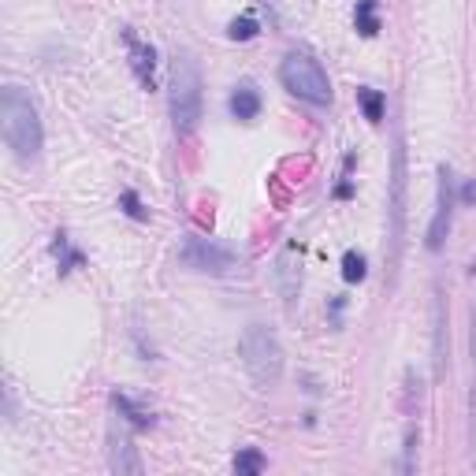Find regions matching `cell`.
<instances>
[{"instance_id": "cell-1", "label": "cell", "mask_w": 476, "mask_h": 476, "mask_svg": "<svg viewBox=\"0 0 476 476\" xmlns=\"http://www.w3.org/2000/svg\"><path fill=\"white\" fill-rule=\"evenodd\" d=\"M0 119H5V142H8V149H12L23 164H30V160L42 157L45 130H42L38 105L30 100L26 90L5 86V93H0Z\"/></svg>"}, {"instance_id": "cell-2", "label": "cell", "mask_w": 476, "mask_h": 476, "mask_svg": "<svg viewBox=\"0 0 476 476\" xmlns=\"http://www.w3.org/2000/svg\"><path fill=\"white\" fill-rule=\"evenodd\" d=\"M405 179H410V164H405V130L395 127V149H391V179H387V283L395 287L402 253H405Z\"/></svg>"}, {"instance_id": "cell-3", "label": "cell", "mask_w": 476, "mask_h": 476, "mask_svg": "<svg viewBox=\"0 0 476 476\" xmlns=\"http://www.w3.org/2000/svg\"><path fill=\"white\" fill-rule=\"evenodd\" d=\"M167 105H172V123L179 134H190L201 123V109H205V82H201V67L194 56L176 52L172 60V82H167Z\"/></svg>"}, {"instance_id": "cell-4", "label": "cell", "mask_w": 476, "mask_h": 476, "mask_svg": "<svg viewBox=\"0 0 476 476\" xmlns=\"http://www.w3.org/2000/svg\"><path fill=\"white\" fill-rule=\"evenodd\" d=\"M238 357H243L250 380H253L261 391H271V387L280 384L287 354H283L280 338H276V331H271V328L250 324V328L243 331V338H238Z\"/></svg>"}, {"instance_id": "cell-5", "label": "cell", "mask_w": 476, "mask_h": 476, "mask_svg": "<svg viewBox=\"0 0 476 476\" xmlns=\"http://www.w3.org/2000/svg\"><path fill=\"white\" fill-rule=\"evenodd\" d=\"M280 82L290 97L305 100L313 109H328L331 105V82L324 75L320 60H313L309 52H290L283 63H280Z\"/></svg>"}, {"instance_id": "cell-6", "label": "cell", "mask_w": 476, "mask_h": 476, "mask_svg": "<svg viewBox=\"0 0 476 476\" xmlns=\"http://www.w3.org/2000/svg\"><path fill=\"white\" fill-rule=\"evenodd\" d=\"M454 172L451 164H439V197H435V213H432V224H428V238L424 246L432 253H439L447 246V234H451V220H454Z\"/></svg>"}, {"instance_id": "cell-7", "label": "cell", "mask_w": 476, "mask_h": 476, "mask_svg": "<svg viewBox=\"0 0 476 476\" xmlns=\"http://www.w3.org/2000/svg\"><path fill=\"white\" fill-rule=\"evenodd\" d=\"M183 264L186 268H194V271H205V276H224V271H231L234 268V253L231 250H224V246H216L213 238H197V234H190L186 238V246H183Z\"/></svg>"}, {"instance_id": "cell-8", "label": "cell", "mask_w": 476, "mask_h": 476, "mask_svg": "<svg viewBox=\"0 0 476 476\" xmlns=\"http://www.w3.org/2000/svg\"><path fill=\"white\" fill-rule=\"evenodd\" d=\"M123 42H127V52H130V71H134V79H138L146 90H153V86H157V82H153V71H157V52H153V45H146V42L134 38V30H123Z\"/></svg>"}, {"instance_id": "cell-9", "label": "cell", "mask_w": 476, "mask_h": 476, "mask_svg": "<svg viewBox=\"0 0 476 476\" xmlns=\"http://www.w3.org/2000/svg\"><path fill=\"white\" fill-rule=\"evenodd\" d=\"M109 465H112V472H130V476H138L142 472V458H138V447L130 443V435L127 432H116L112 428V447H109Z\"/></svg>"}, {"instance_id": "cell-10", "label": "cell", "mask_w": 476, "mask_h": 476, "mask_svg": "<svg viewBox=\"0 0 476 476\" xmlns=\"http://www.w3.org/2000/svg\"><path fill=\"white\" fill-rule=\"evenodd\" d=\"M227 109H231L234 119H243V123L257 119V116H261V93H257V86H253V82L234 86V93L227 97Z\"/></svg>"}, {"instance_id": "cell-11", "label": "cell", "mask_w": 476, "mask_h": 476, "mask_svg": "<svg viewBox=\"0 0 476 476\" xmlns=\"http://www.w3.org/2000/svg\"><path fill=\"white\" fill-rule=\"evenodd\" d=\"M112 405H116V414H119V421L123 424H130V428H153V414L146 410V405H138L130 395H112Z\"/></svg>"}, {"instance_id": "cell-12", "label": "cell", "mask_w": 476, "mask_h": 476, "mask_svg": "<svg viewBox=\"0 0 476 476\" xmlns=\"http://www.w3.org/2000/svg\"><path fill=\"white\" fill-rule=\"evenodd\" d=\"M354 26H357L361 38H376L380 33V0H357Z\"/></svg>"}, {"instance_id": "cell-13", "label": "cell", "mask_w": 476, "mask_h": 476, "mask_svg": "<svg viewBox=\"0 0 476 476\" xmlns=\"http://www.w3.org/2000/svg\"><path fill=\"white\" fill-rule=\"evenodd\" d=\"M357 105H361V112H365V119H368V123H384L387 97H384L380 90H368V86H361V90H357Z\"/></svg>"}, {"instance_id": "cell-14", "label": "cell", "mask_w": 476, "mask_h": 476, "mask_svg": "<svg viewBox=\"0 0 476 476\" xmlns=\"http://www.w3.org/2000/svg\"><path fill=\"white\" fill-rule=\"evenodd\" d=\"M52 253H56V261H60V271H63V276H67L71 268H79V264H82V253L71 246V238H67L63 231L52 238Z\"/></svg>"}, {"instance_id": "cell-15", "label": "cell", "mask_w": 476, "mask_h": 476, "mask_svg": "<svg viewBox=\"0 0 476 476\" xmlns=\"http://www.w3.org/2000/svg\"><path fill=\"white\" fill-rule=\"evenodd\" d=\"M472 387H469V439H472V454H476V305H472Z\"/></svg>"}, {"instance_id": "cell-16", "label": "cell", "mask_w": 476, "mask_h": 476, "mask_svg": "<svg viewBox=\"0 0 476 476\" xmlns=\"http://www.w3.org/2000/svg\"><path fill=\"white\" fill-rule=\"evenodd\" d=\"M264 454L261 451H253V447H246V451H238L234 454V472L238 476H257V472H264Z\"/></svg>"}, {"instance_id": "cell-17", "label": "cell", "mask_w": 476, "mask_h": 476, "mask_svg": "<svg viewBox=\"0 0 476 476\" xmlns=\"http://www.w3.org/2000/svg\"><path fill=\"white\" fill-rule=\"evenodd\" d=\"M261 33V23L253 19V15H238V19H231V26H227V38L231 42H253Z\"/></svg>"}, {"instance_id": "cell-18", "label": "cell", "mask_w": 476, "mask_h": 476, "mask_svg": "<svg viewBox=\"0 0 476 476\" xmlns=\"http://www.w3.org/2000/svg\"><path fill=\"white\" fill-rule=\"evenodd\" d=\"M365 276H368L365 257H361L357 250H347V253H343V280H347V283H361Z\"/></svg>"}, {"instance_id": "cell-19", "label": "cell", "mask_w": 476, "mask_h": 476, "mask_svg": "<svg viewBox=\"0 0 476 476\" xmlns=\"http://www.w3.org/2000/svg\"><path fill=\"white\" fill-rule=\"evenodd\" d=\"M119 209H123L130 220H149V213H146V205H142V197L134 194V190H123V197H119Z\"/></svg>"}, {"instance_id": "cell-20", "label": "cell", "mask_w": 476, "mask_h": 476, "mask_svg": "<svg viewBox=\"0 0 476 476\" xmlns=\"http://www.w3.org/2000/svg\"><path fill=\"white\" fill-rule=\"evenodd\" d=\"M414 451H417V432L410 428V435H405V447H402V472H414Z\"/></svg>"}, {"instance_id": "cell-21", "label": "cell", "mask_w": 476, "mask_h": 476, "mask_svg": "<svg viewBox=\"0 0 476 476\" xmlns=\"http://www.w3.org/2000/svg\"><path fill=\"white\" fill-rule=\"evenodd\" d=\"M458 197H462V205H476V179H469Z\"/></svg>"}, {"instance_id": "cell-22", "label": "cell", "mask_w": 476, "mask_h": 476, "mask_svg": "<svg viewBox=\"0 0 476 476\" xmlns=\"http://www.w3.org/2000/svg\"><path fill=\"white\" fill-rule=\"evenodd\" d=\"M257 5H264V8H268V15L276 19V0H257Z\"/></svg>"}]
</instances>
